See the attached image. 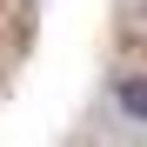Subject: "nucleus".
Listing matches in <instances>:
<instances>
[{"mask_svg":"<svg viewBox=\"0 0 147 147\" xmlns=\"http://www.w3.org/2000/svg\"><path fill=\"white\" fill-rule=\"evenodd\" d=\"M107 100L120 107V120L147 127V74H114V80H107Z\"/></svg>","mask_w":147,"mask_h":147,"instance_id":"1","label":"nucleus"},{"mask_svg":"<svg viewBox=\"0 0 147 147\" xmlns=\"http://www.w3.org/2000/svg\"><path fill=\"white\" fill-rule=\"evenodd\" d=\"M140 13H147V0H140Z\"/></svg>","mask_w":147,"mask_h":147,"instance_id":"2","label":"nucleus"}]
</instances>
